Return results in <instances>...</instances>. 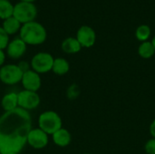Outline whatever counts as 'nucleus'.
Segmentation results:
<instances>
[{"label": "nucleus", "mask_w": 155, "mask_h": 154, "mask_svg": "<svg viewBox=\"0 0 155 154\" xmlns=\"http://www.w3.org/2000/svg\"><path fill=\"white\" fill-rule=\"evenodd\" d=\"M155 54V49L152 42H143L138 47V54L143 59H150Z\"/></svg>", "instance_id": "obj_17"}, {"label": "nucleus", "mask_w": 155, "mask_h": 154, "mask_svg": "<svg viewBox=\"0 0 155 154\" xmlns=\"http://www.w3.org/2000/svg\"><path fill=\"white\" fill-rule=\"evenodd\" d=\"M78 95H79V89H78V86L75 85V84L71 85V86L68 88V90H67V96H68L70 99H74V98H76Z\"/></svg>", "instance_id": "obj_22"}, {"label": "nucleus", "mask_w": 155, "mask_h": 154, "mask_svg": "<svg viewBox=\"0 0 155 154\" xmlns=\"http://www.w3.org/2000/svg\"><path fill=\"white\" fill-rule=\"evenodd\" d=\"M18 66L20 67V69L23 71V72H25V71H27V70H29V69H31L29 66H30V64L27 63V62H25V61H21L19 64H18Z\"/></svg>", "instance_id": "obj_23"}, {"label": "nucleus", "mask_w": 155, "mask_h": 154, "mask_svg": "<svg viewBox=\"0 0 155 154\" xmlns=\"http://www.w3.org/2000/svg\"><path fill=\"white\" fill-rule=\"evenodd\" d=\"M61 48L65 54H73L79 53L82 49V46L76 37H67L62 42Z\"/></svg>", "instance_id": "obj_14"}, {"label": "nucleus", "mask_w": 155, "mask_h": 154, "mask_svg": "<svg viewBox=\"0 0 155 154\" xmlns=\"http://www.w3.org/2000/svg\"><path fill=\"white\" fill-rule=\"evenodd\" d=\"M14 5L9 0H0V18L6 19L13 16Z\"/></svg>", "instance_id": "obj_18"}, {"label": "nucleus", "mask_w": 155, "mask_h": 154, "mask_svg": "<svg viewBox=\"0 0 155 154\" xmlns=\"http://www.w3.org/2000/svg\"><path fill=\"white\" fill-rule=\"evenodd\" d=\"M29 112L17 108L0 116V154H19L27 144L32 129Z\"/></svg>", "instance_id": "obj_1"}, {"label": "nucleus", "mask_w": 155, "mask_h": 154, "mask_svg": "<svg viewBox=\"0 0 155 154\" xmlns=\"http://www.w3.org/2000/svg\"><path fill=\"white\" fill-rule=\"evenodd\" d=\"M52 140L56 146L64 148V147H67L71 143L72 135L68 130L62 127L52 135Z\"/></svg>", "instance_id": "obj_12"}, {"label": "nucleus", "mask_w": 155, "mask_h": 154, "mask_svg": "<svg viewBox=\"0 0 155 154\" xmlns=\"http://www.w3.org/2000/svg\"><path fill=\"white\" fill-rule=\"evenodd\" d=\"M69 70H70V64L66 59L63 57L54 58L53 68H52V72L54 74L63 76V75H65L69 72Z\"/></svg>", "instance_id": "obj_15"}, {"label": "nucleus", "mask_w": 155, "mask_h": 154, "mask_svg": "<svg viewBox=\"0 0 155 154\" xmlns=\"http://www.w3.org/2000/svg\"><path fill=\"white\" fill-rule=\"evenodd\" d=\"M26 48H27V44L20 37H16L9 42L5 49L6 50L5 54L9 58L17 60L25 54Z\"/></svg>", "instance_id": "obj_11"}, {"label": "nucleus", "mask_w": 155, "mask_h": 154, "mask_svg": "<svg viewBox=\"0 0 155 154\" xmlns=\"http://www.w3.org/2000/svg\"><path fill=\"white\" fill-rule=\"evenodd\" d=\"M1 107L5 113L11 112L18 108V93L10 92L5 93L1 99Z\"/></svg>", "instance_id": "obj_13"}, {"label": "nucleus", "mask_w": 155, "mask_h": 154, "mask_svg": "<svg viewBox=\"0 0 155 154\" xmlns=\"http://www.w3.org/2000/svg\"><path fill=\"white\" fill-rule=\"evenodd\" d=\"M152 44H153V47H154L155 49V36L153 38V40H152Z\"/></svg>", "instance_id": "obj_26"}, {"label": "nucleus", "mask_w": 155, "mask_h": 154, "mask_svg": "<svg viewBox=\"0 0 155 154\" xmlns=\"http://www.w3.org/2000/svg\"><path fill=\"white\" fill-rule=\"evenodd\" d=\"M54 60V58L51 54L47 52H39L32 57L30 67L39 74H46L52 71Z\"/></svg>", "instance_id": "obj_6"}, {"label": "nucleus", "mask_w": 155, "mask_h": 154, "mask_svg": "<svg viewBox=\"0 0 155 154\" xmlns=\"http://www.w3.org/2000/svg\"><path fill=\"white\" fill-rule=\"evenodd\" d=\"M5 58H6V54L4 50H0V68L5 64Z\"/></svg>", "instance_id": "obj_24"}, {"label": "nucleus", "mask_w": 155, "mask_h": 154, "mask_svg": "<svg viewBox=\"0 0 155 154\" xmlns=\"http://www.w3.org/2000/svg\"><path fill=\"white\" fill-rule=\"evenodd\" d=\"M49 135L40 128H32L27 136V144L35 150H42L48 145Z\"/></svg>", "instance_id": "obj_8"}, {"label": "nucleus", "mask_w": 155, "mask_h": 154, "mask_svg": "<svg viewBox=\"0 0 155 154\" xmlns=\"http://www.w3.org/2000/svg\"><path fill=\"white\" fill-rule=\"evenodd\" d=\"M151 28L147 25H141L137 27L135 31V37L140 42H146L148 41L149 37L151 36Z\"/></svg>", "instance_id": "obj_19"}, {"label": "nucleus", "mask_w": 155, "mask_h": 154, "mask_svg": "<svg viewBox=\"0 0 155 154\" xmlns=\"http://www.w3.org/2000/svg\"><path fill=\"white\" fill-rule=\"evenodd\" d=\"M22 86L24 90L32 91V92H38V90L42 86V79L41 75L35 72L32 69H29L24 72L22 80H21Z\"/></svg>", "instance_id": "obj_9"}, {"label": "nucleus", "mask_w": 155, "mask_h": 154, "mask_svg": "<svg viewBox=\"0 0 155 154\" xmlns=\"http://www.w3.org/2000/svg\"><path fill=\"white\" fill-rule=\"evenodd\" d=\"M38 128L43 130L48 135H53L55 132L62 128V118L54 111L43 112L37 120Z\"/></svg>", "instance_id": "obj_3"}, {"label": "nucleus", "mask_w": 155, "mask_h": 154, "mask_svg": "<svg viewBox=\"0 0 155 154\" xmlns=\"http://www.w3.org/2000/svg\"><path fill=\"white\" fill-rule=\"evenodd\" d=\"M150 133L153 136V138H155V119L152 122L150 125Z\"/></svg>", "instance_id": "obj_25"}, {"label": "nucleus", "mask_w": 155, "mask_h": 154, "mask_svg": "<svg viewBox=\"0 0 155 154\" xmlns=\"http://www.w3.org/2000/svg\"><path fill=\"white\" fill-rule=\"evenodd\" d=\"M9 42V34L4 30L2 26H0V50L6 49Z\"/></svg>", "instance_id": "obj_20"}, {"label": "nucleus", "mask_w": 155, "mask_h": 154, "mask_svg": "<svg viewBox=\"0 0 155 154\" xmlns=\"http://www.w3.org/2000/svg\"><path fill=\"white\" fill-rule=\"evenodd\" d=\"M144 150L147 154H155V138L150 139L145 143Z\"/></svg>", "instance_id": "obj_21"}, {"label": "nucleus", "mask_w": 155, "mask_h": 154, "mask_svg": "<svg viewBox=\"0 0 155 154\" xmlns=\"http://www.w3.org/2000/svg\"><path fill=\"white\" fill-rule=\"evenodd\" d=\"M21 26H22V24L14 16L5 19L3 22V25H2V27L9 35L14 34L17 33L18 31H20Z\"/></svg>", "instance_id": "obj_16"}, {"label": "nucleus", "mask_w": 155, "mask_h": 154, "mask_svg": "<svg viewBox=\"0 0 155 154\" xmlns=\"http://www.w3.org/2000/svg\"><path fill=\"white\" fill-rule=\"evenodd\" d=\"M19 37L26 44L39 45L46 40L47 32L41 23L35 20L22 25L19 31Z\"/></svg>", "instance_id": "obj_2"}, {"label": "nucleus", "mask_w": 155, "mask_h": 154, "mask_svg": "<svg viewBox=\"0 0 155 154\" xmlns=\"http://www.w3.org/2000/svg\"><path fill=\"white\" fill-rule=\"evenodd\" d=\"M37 15V8L32 2L20 1L14 5L13 16L16 18L22 25L35 21Z\"/></svg>", "instance_id": "obj_4"}, {"label": "nucleus", "mask_w": 155, "mask_h": 154, "mask_svg": "<svg viewBox=\"0 0 155 154\" xmlns=\"http://www.w3.org/2000/svg\"><path fill=\"white\" fill-rule=\"evenodd\" d=\"M18 93V108L30 112L36 109L41 103L40 96L37 92L22 90Z\"/></svg>", "instance_id": "obj_7"}, {"label": "nucleus", "mask_w": 155, "mask_h": 154, "mask_svg": "<svg viewBox=\"0 0 155 154\" xmlns=\"http://www.w3.org/2000/svg\"><path fill=\"white\" fill-rule=\"evenodd\" d=\"M84 154H90V153H84Z\"/></svg>", "instance_id": "obj_28"}, {"label": "nucleus", "mask_w": 155, "mask_h": 154, "mask_svg": "<svg viewBox=\"0 0 155 154\" xmlns=\"http://www.w3.org/2000/svg\"><path fill=\"white\" fill-rule=\"evenodd\" d=\"M76 39L80 43L82 48L92 47L96 41L95 31L89 25H82L76 33Z\"/></svg>", "instance_id": "obj_10"}, {"label": "nucleus", "mask_w": 155, "mask_h": 154, "mask_svg": "<svg viewBox=\"0 0 155 154\" xmlns=\"http://www.w3.org/2000/svg\"><path fill=\"white\" fill-rule=\"evenodd\" d=\"M23 74L18 64H6L0 68V81L5 85H15L21 83Z\"/></svg>", "instance_id": "obj_5"}, {"label": "nucleus", "mask_w": 155, "mask_h": 154, "mask_svg": "<svg viewBox=\"0 0 155 154\" xmlns=\"http://www.w3.org/2000/svg\"><path fill=\"white\" fill-rule=\"evenodd\" d=\"M20 1H25V2H34V1H35V0H20Z\"/></svg>", "instance_id": "obj_27"}]
</instances>
